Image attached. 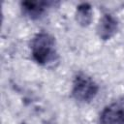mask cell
I'll return each instance as SVG.
<instances>
[{"label":"cell","instance_id":"6da1fadb","mask_svg":"<svg viewBox=\"0 0 124 124\" xmlns=\"http://www.w3.org/2000/svg\"><path fill=\"white\" fill-rule=\"evenodd\" d=\"M30 47L34 60L41 65H47L57 59L55 40L48 33H38L32 39Z\"/></svg>","mask_w":124,"mask_h":124},{"label":"cell","instance_id":"7a4b0ae2","mask_svg":"<svg viewBox=\"0 0 124 124\" xmlns=\"http://www.w3.org/2000/svg\"><path fill=\"white\" fill-rule=\"evenodd\" d=\"M98 90V84L88 75L78 73L76 76L73 83L72 94L77 101L81 103H89L95 98Z\"/></svg>","mask_w":124,"mask_h":124},{"label":"cell","instance_id":"3957f363","mask_svg":"<svg viewBox=\"0 0 124 124\" xmlns=\"http://www.w3.org/2000/svg\"><path fill=\"white\" fill-rule=\"evenodd\" d=\"M100 124H124V106L119 103L107 106L100 114Z\"/></svg>","mask_w":124,"mask_h":124},{"label":"cell","instance_id":"277c9868","mask_svg":"<svg viewBox=\"0 0 124 124\" xmlns=\"http://www.w3.org/2000/svg\"><path fill=\"white\" fill-rule=\"evenodd\" d=\"M117 19L113 17L111 15L106 14L99 20L97 26V33L102 40H108L117 32Z\"/></svg>","mask_w":124,"mask_h":124},{"label":"cell","instance_id":"5b68a950","mask_svg":"<svg viewBox=\"0 0 124 124\" xmlns=\"http://www.w3.org/2000/svg\"><path fill=\"white\" fill-rule=\"evenodd\" d=\"M50 4V2L45 1H23L21 2V10L22 13L29 18L36 19L42 16Z\"/></svg>","mask_w":124,"mask_h":124},{"label":"cell","instance_id":"8992f818","mask_svg":"<svg viewBox=\"0 0 124 124\" xmlns=\"http://www.w3.org/2000/svg\"><path fill=\"white\" fill-rule=\"evenodd\" d=\"M76 19L81 26H87L92 20V9L87 3L80 4L76 12Z\"/></svg>","mask_w":124,"mask_h":124}]
</instances>
